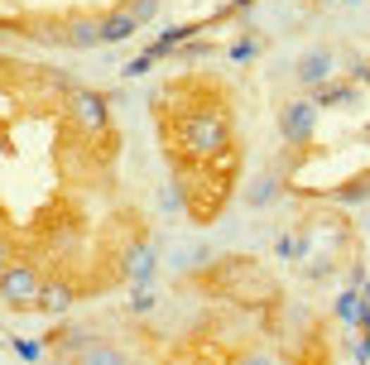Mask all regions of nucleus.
<instances>
[{
  "instance_id": "nucleus-1",
  "label": "nucleus",
  "mask_w": 370,
  "mask_h": 365,
  "mask_svg": "<svg viewBox=\"0 0 370 365\" xmlns=\"http://www.w3.org/2000/svg\"><path fill=\"white\" fill-rule=\"evenodd\" d=\"M313 120H317V101H293L289 111H284V135H289L293 144H308Z\"/></svg>"
},
{
  "instance_id": "nucleus-2",
  "label": "nucleus",
  "mask_w": 370,
  "mask_h": 365,
  "mask_svg": "<svg viewBox=\"0 0 370 365\" xmlns=\"http://www.w3.org/2000/svg\"><path fill=\"white\" fill-rule=\"evenodd\" d=\"M135 29H140V20H135L130 10H111L101 20V44H121V39H130Z\"/></svg>"
},
{
  "instance_id": "nucleus-3",
  "label": "nucleus",
  "mask_w": 370,
  "mask_h": 365,
  "mask_svg": "<svg viewBox=\"0 0 370 365\" xmlns=\"http://www.w3.org/2000/svg\"><path fill=\"white\" fill-rule=\"evenodd\" d=\"M78 365H130L125 351H116V341H92L87 351H78Z\"/></svg>"
},
{
  "instance_id": "nucleus-4",
  "label": "nucleus",
  "mask_w": 370,
  "mask_h": 365,
  "mask_svg": "<svg viewBox=\"0 0 370 365\" xmlns=\"http://www.w3.org/2000/svg\"><path fill=\"white\" fill-rule=\"evenodd\" d=\"M332 73H337V68H332V53L327 49H317V53L303 58V82H327Z\"/></svg>"
}]
</instances>
